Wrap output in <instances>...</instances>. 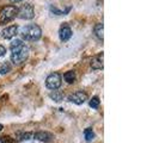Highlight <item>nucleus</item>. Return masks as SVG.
Segmentation results:
<instances>
[{"label": "nucleus", "instance_id": "nucleus-1", "mask_svg": "<svg viewBox=\"0 0 159 143\" xmlns=\"http://www.w3.org/2000/svg\"><path fill=\"white\" fill-rule=\"evenodd\" d=\"M11 61L15 64H22L29 57V48L22 40H15L11 42Z\"/></svg>", "mask_w": 159, "mask_h": 143}, {"label": "nucleus", "instance_id": "nucleus-2", "mask_svg": "<svg viewBox=\"0 0 159 143\" xmlns=\"http://www.w3.org/2000/svg\"><path fill=\"white\" fill-rule=\"evenodd\" d=\"M20 35L25 41H37L41 38L42 35V30L39 25L36 24H30L24 26L20 30Z\"/></svg>", "mask_w": 159, "mask_h": 143}, {"label": "nucleus", "instance_id": "nucleus-3", "mask_svg": "<svg viewBox=\"0 0 159 143\" xmlns=\"http://www.w3.org/2000/svg\"><path fill=\"white\" fill-rule=\"evenodd\" d=\"M16 6H4L0 8V23H8L17 16Z\"/></svg>", "mask_w": 159, "mask_h": 143}, {"label": "nucleus", "instance_id": "nucleus-4", "mask_svg": "<svg viewBox=\"0 0 159 143\" xmlns=\"http://www.w3.org/2000/svg\"><path fill=\"white\" fill-rule=\"evenodd\" d=\"M34 16H35V10L31 4H24L17 10V17L20 19L29 20V19H32Z\"/></svg>", "mask_w": 159, "mask_h": 143}, {"label": "nucleus", "instance_id": "nucleus-5", "mask_svg": "<svg viewBox=\"0 0 159 143\" xmlns=\"http://www.w3.org/2000/svg\"><path fill=\"white\" fill-rule=\"evenodd\" d=\"M61 81H62V79H61V75L59 73H52L46 79V86L49 89L54 91L61 86Z\"/></svg>", "mask_w": 159, "mask_h": 143}, {"label": "nucleus", "instance_id": "nucleus-6", "mask_svg": "<svg viewBox=\"0 0 159 143\" xmlns=\"http://www.w3.org/2000/svg\"><path fill=\"white\" fill-rule=\"evenodd\" d=\"M68 100L72 102L73 104H77V105H81L88 100V94L83 91H78V92H74L72 94L68 95Z\"/></svg>", "mask_w": 159, "mask_h": 143}, {"label": "nucleus", "instance_id": "nucleus-7", "mask_svg": "<svg viewBox=\"0 0 159 143\" xmlns=\"http://www.w3.org/2000/svg\"><path fill=\"white\" fill-rule=\"evenodd\" d=\"M103 57H104L103 53H99L98 55H96L95 57H92V60H91V62H90V66H91V68H92V69H95V71L103 69V67H104Z\"/></svg>", "mask_w": 159, "mask_h": 143}, {"label": "nucleus", "instance_id": "nucleus-8", "mask_svg": "<svg viewBox=\"0 0 159 143\" xmlns=\"http://www.w3.org/2000/svg\"><path fill=\"white\" fill-rule=\"evenodd\" d=\"M18 33V26L17 25H11V26H7L6 29H4L2 32H1V36L5 38V40H11Z\"/></svg>", "mask_w": 159, "mask_h": 143}, {"label": "nucleus", "instance_id": "nucleus-9", "mask_svg": "<svg viewBox=\"0 0 159 143\" xmlns=\"http://www.w3.org/2000/svg\"><path fill=\"white\" fill-rule=\"evenodd\" d=\"M34 137L41 142H52L54 140V135L50 132H47V131H39V132L34 134Z\"/></svg>", "mask_w": 159, "mask_h": 143}, {"label": "nucleus", "instance_id": "nucleus-10", "mask_svg": "<svg viewBox=\"0 0 159 143\" xmlns=\"http://www.w3.org/2000/svg\"><path fill=\"white\" fill-rule=\"evenodd\" d=\"M59 36H60V40L62 42H66L71 38L72 36V30L71 28L67 25V24H64L61 28H60V31H59Z\"/></svg>", "mask_w": 159, "mask_h": 143}, {"label": "nucleus", "instance_id": "nucleus-11", "mask_svg": "<svg viewBox=\"0 0 159 143\" xmlns=\"http://www.w3.org/2000/svg\"><path fill=\"white\" fill-rule=\"evenodd\" d=\"M34 134L32 132H25V131H18L16 134V138L18 141H29L31 140Z\"/></svg>", "mask_w": 159, "mask_h": 143}, {"label": "nucleus", "instance_id": "nucleus-12", "mask_svg": "<svg viewBox=\"0 0 159 143\" xmlns=\"http://www.w3.org/2000/svg\"><path fill=\"white\" fill-rule=\"evenodd\" d=\"M49 97H50V99L52 100H54V102H61V100H64V93L61 92V91H56V89H54V91H52L50 92V94H49Z\"/></svg>", "mask_w": 159, "mask_h": 143}, {"label": "nucleus", "instance_id": "nucleus-13", "mask_svg": "<svg viewBox=\"0 0 159 143\" xmlns=\"http://www.w3.org/2000/svg\"><path fill=\"white\" fill-rule=\"evenodd\" d=\"M93 31H95V35L97 36V38H99V40H103L104 38V25L101 23L96 24L95 29H93Z\"/></svg>", "mask_w": 159, "mask_h": 143}, {"label": "nucleus", "instance_id": "nucleus-14", "mask_svg": "<svg viewBox=\"0 0 159 143\" xmlns=\"http://www.w3.org/2000/svg\"><path fill=\"white\" fill-rule=\"evenodd\" d=\"M64 79L66 82H68V84H73L75 79H77V75H75V72L74 71H68L67 73H65L64 75Z\"/></svg>", "mask_w": 159, "mask_h": 143}, {"label": "nucleus", "instance_id": "nucleus-15", "mask_svg": "<svg viewBox=\"0 0 159 143\" xmlns=\"http://www.w3.org/2000/svg\"><path fill=\"white\" fill-rule=\"evenodd\" d=\"M11 63L8 61H1L0 62V74H7L11 72Z\"/></svg>", "mask_w": 159, "mask_h": 143}, {"label": "nucleus", "instance_id": "nucleus-16", "mask_svg": "<svg viewBox=\"0 0 159 143\" xmlns=\"http://www.w3.org/2000/svg\"><path fill=\"white\" fill-rule=\"evenodd\" d=\"M84 135H85V138H86V141H88V142H91V141L95 138V132H93L92 128H88V129H85Z\"/></svg>", "mask_w": 159, "mask_h": 143}, {"label": "nucleus", "instance_id": "nucleus-17", "mask_svg": "<svg viewBox=\"0 0 159 143\" xmlns=\"http://www.w3.org/2000/svg\"><path fill=\"white\" fill-rule=\"evenodd\" d=\"M0 142L1 143H16V140L10 137V136H2L0 137Z\"/></svg>", "mask_w": 159, "mask_h": 143}, {"label": "nucleus", "instance_id": "nucleus-18", "mask_svg": "<svg viewBox=\"0 0 159 143\" xmlns=\"http://www.w3.org/2000/svg\"><path fill=\"white\" fill-rule=\"evenodd\" d=\"M90 106L93 107V109H97V107L99 106V99H98V97H93V98L90 100Z\"/></svg>", "mask_w": 159, "mask_h": 143}, {"label": "nucleus", "instance_id": "nucleus-19", "mask_svg": "<svg viewBox=\"0 0 159 143\" xmlns=\"http://www.w3.org/2000/svg\"><path fill=\"white\" fill-rule=\"evenodd\" d=\"M50 11L53 12V13H55L56 16H62V15H65L62 11H60V10H57L56 7H54V6H50Z\"/></svg>", "mask_w": 159, "mask_h": 143}, {"label": "nucleus", "instance_id": "nucleus-20", "mask_svg": "<svg viewBox=\"0 0 159 143\" xmlns=\"http://www.w3.org/2000/svg\"><path fill=\"white\" fill-rule=\"evenodd\" d=\"M5 54H6V48L2 47V46H0V57H2Z\"/></svg>", "mask_w": 159, "mask_h": 143}, {"label": "nucleus", "instance_id": "nucleus-21", "mask_svg": "<svg viewBox=\"0 0 159 143\" xmlns=\"http://www.w3.org/2000/svg\"><path fill=\"white\" fill-rule=\"evenodd\" d=\"M12 2H19V1H23V0H11Z\"/></svg>", "mask_w": 159, "mask_h": 143}, {"label": "nucleus", "instance_id": "nucleus-22", "mask_svg": "<svg viewBox=\"0 0 159 143\" xmlns=\"http://www.w3.org/2000/svg\"><path fill=\"white\" fill-rule=\"evenodd\" d=\"M2 129H4V127H2V124H0V131H1Z\"/></svg>", "mask_w": 159, "mask_h": 143}]
</instances>
